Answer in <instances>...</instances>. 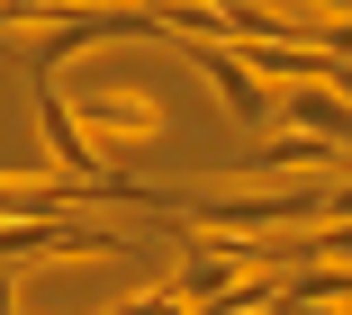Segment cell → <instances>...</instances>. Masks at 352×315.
Masks as SVG:
<instances>
[{
  "label": "cell",
  "instance_id": "cell-1",
  "mask_svg": "<svg viewBox=\"0 0 352 315\" xmlns=\"http://www.w3.org/2000/svg\"><path fill=\"white\" fill-rule=\"evenodd\" d=\"M0 19H10L19 36H28V82H54L73 54H91V45H145V36H163V19L154 10H100V0H0Z\"/></svg>",
  "mask_w": 352,
  "mask_h": 315
},
{
  "label": "cell",
  "instance_id": "cell-2",
  "mask_svg": "<svg viewBox=\"0 0 352 315\" xmlns=\"http://www.w3.org/2000/svg\"><path fill=\"white\" fill-rule=\"evenodd\" d=\"M135 244L109 225H63V216H0V270L28 261H126Z\"/></svg>",
  "mask_w": 352,
  "mask_h": 315
},
{
  "label": "cell",
  "instance_id": "cell-3",
  "mask_svg": "<svg viewBox=\"0 0 352 315\" xmlns=\"http://www.w3.org/2000/svg\"><path fill=\"white\" fill-rule=\"evenodd\" d=\"M181 45H190V72L217 91V108H226L235 126H271V82L253 72L244 45H226V36H181Z\"/></svg>",
  "mask_w": 352,
  "mask_h": 315
},
{
  "label": "cell",
  "instance_id": "cell-4",
  "mask_svg": "<svg viewBox=\"0 0 352 315\" xmlns=\"http://www.w3.org/2000/svg\"><path fill=\"white\" fill-rule=\"evenodd\" d=\"M73 117H82V135L100 144V153H126V144H163V100L154 91H82L73 100Z\"/></svg>",
  "mask_w": 352,
  "mask_h": 315
},
{
  "label": "cell",
  "instance_id": "cell-5",
  "mask_svg": "<svg viewBox=\"0 0 352 315\" xmlns=\"http://www.w3.org/2000/svg\"><path fill=\"white\" fill-rule=\"evenodd\" d=\"M271 126H289V135H316L334 153H352V100L334 82H280L271 91Z\"/></svg>",
  "mask_w": 352,
  "mask_h": 315
},
{
  "label": "cell",
  "instance_id": "cell-6",
  "mask_svg": "<svg viewBox=\"0 0 352 315\" xmlns=\"http://www.w3.org/2000/svg\"><path fill=\"white\" fill-rule=\"evenodd\" d=\"M36 126H45V153H54V172H73V180H100V189H118V180H126V172H109V153L82 135L73 100H63L54 82H36Z\"/></svg>",
  "mask_w": 352,
  "mask_h": 315
},
{
  "label": "cell",
  "instance_id": "cell-7",
  "mask_svg": "<svg viewBox=\"0 0 352 315\" xmlns=\"http://www.w3.org/2000/svg\"><path fill=\"white\" fill-rule=\"evenodd\" d=\"M109 315H190V306H181V288L163 279V288H135V297H118Z\"/></svg>",
  "mask_w": 352,
  "mask_h": 315
},
{
  "label": "cell",
  "instance_id": "cell-8",
  "mask_svg": "<svg viewBox=\"0 0 352 315\" xmlns=\"http://www.w3.org/2000/svg\"><path fill=\"white\" fill-rule=\"evenodd\" d=\"M19 306H28V279H19V270H0V315H19Z\"/></svg>",
  "mask_w": 352,
  "mask_h": 315
},
{
  "label": "cell",
  "instance_id": "cell-9",
  "mask_svg": "<svg viewBox=\"0 0 352 315\" xmlns=\"http://www.w3.org/2000/svg\"><path fill=\"white\" fill-rule=\"evenodd\" d=\"M271 315H343V306H307V297H280Z\"/></svg>",
  "mask_w": 352,
  "mask_h": 315
},
{
  "label": "cell",
  "instance_id": "cell-10",
  "mask_svg": "<svg viewBox=\"0 0 352 315\" xmlns=\"http://www.w3.org/2000/svg\"><path fill=\"white\" fill-rule=\"evenodd\" d=\"M325 82H334V91H343V100H352V63H334V72H325Z\"/></svg>",
  "mask_w": 352,
  "mask_h": 315
},
{
  "label": "cell",
  "instance_id": "cell-11",
  "mask_svg": "<svg viewBox=\"0 0 352 315\" xmlns=\"http://www.w3.org/2000/svg\"><path fill=\"white\" fill-rule=\"evenodd\" d=\"M190 315H253V306H190Z\"/></svg>",
  "mask_w": 352,
  "mask_h": 315
},
{
  "label": "cell",
  "instance_id": "cell-12",
  "mask_svg": "<svg viewBox=\"0 0 352 315\" xmlns=\"http://www.w3.org/2000/svg\"><path fill=\"white\" fill-rule=\"evenodd\" d=\"M0 45H10V19H0Z\"/></svg>",
  "mask_w": 352,
  "mask_h": 315
}]
</instances>
